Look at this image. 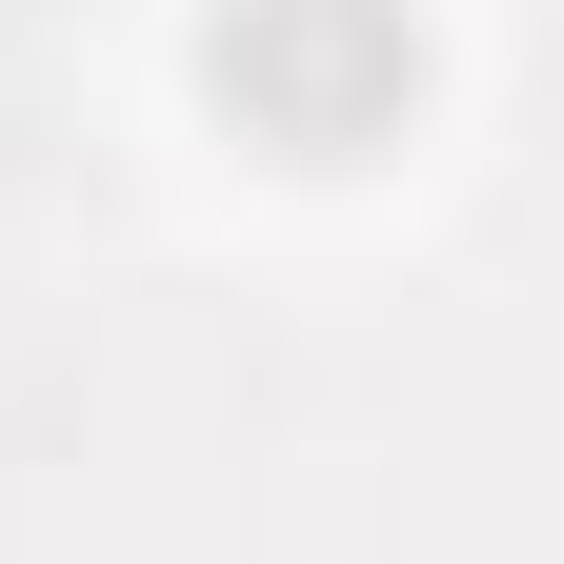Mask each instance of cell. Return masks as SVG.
Returning <instances> with one entry per match:
<instances>
[{
  "mask_svg": "<svg viewBox=\"0 0 564 564\" xmlns=\"http://www.w3.org/2000/svg\"><path fill=\"white\" fill-rule=\"evenodd\" d=\"M202 101L282 162H364L423 101V0H202Z\"/></svg>",
  "mask_w": 564,
  "mask_h": 564,
  "instance_id": "1",
  "label": "cell"
}]
</instances>
